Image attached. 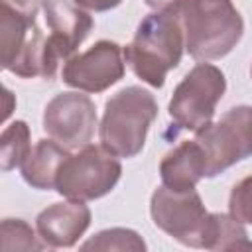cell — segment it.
<instances>
[{
	"instance_id": "obj_1",
	"label": "cell",
	"mask_w": 252,
	"mask_h": 252,
	"mask_svg": "<svg viewBox=\"0 0 252 252\" xmlns=\"http://www.w3.org/2000/svg\"><path fill=\"white\" fill-rule=\"evenodd\" d=\"M185 33L179 16L152 12L142 18L132 41L124 47V61L134 75L154 89H161L165 77L181 61Z\"/></svg>"
},
{
	"instance_id": "obj_2",
	"label": "cell",
	"mask_w": 252,
	"mask_h": 252,
	"mask_svg": "<svg viewBox=\"0 0 252 252\" xmlns=\"http://www.w3.org/2000/svg\"><path fill=\"white\" fill-rule=\"evenodd\" d=\"M179 20L185 49L197 61L222 59L244 33V20L232 0H187Z\"/></svg>"
},
{
	"instance_id": "obj_3",
	"label": "cell",
	"mask_w": 252,
	"mask_h": 252,
	"mask_svg": "<svg viewBox=\"0 0 252 252\" xmlns=\"http://www.w3.org/2000/svg\"><path fill=\"white\" fill-rule=\"evenodd\" d=\"M156 116L158 100L150 91L136 85L120 89L104 104L98 126L100 146L118 158L138 156Z\"/></svg>"
},
{
	"instance_id": "obj_4",
	"label": "cell",
	"mask_w": 252,
	"mask_h": 252,
	"mask_svg": "<svg viewBox=\"0 0 252 252\" xmlns=\"http://www.w3.org/2000/svg\"><path fill=\"white\" fill-rule=\"evenodd\" d=\"M122 175L118 156L102 146L87 144L77 154H71L59 167L55 191L73 201H94L108 195Z\"/></svg>"
},
{
	"instance_id": "obj_5",
	"label": "cell",
	"mask_w": 252,
	"mask_h": 252,
	"mask_svg": "<svg viewBox=\"0 0 252 252\" xmlns=\"http://www.w3.org/2000/svg\"><path fill=\"white\" fill-rule=\"evenodd\" d=\"M226 91L224 73L213 63H197L175 87L167 104L177 130L197 132L207 126Z\"/></svg>"
},
{
	"instance_id": "obj_6",
	"label": "cell",
	"mask_w": 252,
	"mask_h": 252,
	"mask_svg": "<svg viewBox=\"0 0 252 252\" xmlns=\"http://www.w3.org/2000/svg\"><path fill=\"white\" fill-rule=\"evenodd\" d=\"M150 215L154 224L177 242L191 248L207 246L211 213L195 189L173 191L165 185L158 187L150 199Z\"/></svg>"
},
{
	"instance_id": "obj_7",
	"label": "cell",
	"mask_w": 252,
	"mask_h": 252,
	"mask_svg": "<svg viewBox=\"0 0 252 252\" xmlns=\"http://www.w3.org/2000/svg\"><path fill=\"white\" fill-rule=\"evenodd\" d=\"M207 159L205 177H217L234 163L252 156V106L228 108L217 122L195 132Z\"/></svg>"
},
{
	"instance_id": "obj_8",
	"label": "cell",
	"mask_w": 252,
	"mask_h": 252,
	"mask_svg": "<svg viewBox=\"0 0 252 252\" xmlns=\"http://www.w3.org/2000/svg\"><path fill=\"white\" fill-rule=\"evenodd\" d=\"M45 39L35 18L0 6V63L22 77H43Z\"/></svg>"
},
{
	"instance_id": "obj_9",
	"label": "cell",
	"mask_w": 252,
	"mask_h": 252,
	"mask_svg": "<svg viewBox=\"0 0 252 252\" xmlns=\"http://www.w3.org/2000/svg\"><path fill=\"white\" fill-rule=\"evenodd\" d=\"M43 14L51 33L45 39L43 79L51 81L59 63L71 59L77 47L91 33L94 20L75 0H43Z\"/></svg>"
},
{
	"instance_id": "obj_10",
	"label": "cell",
	"mask_w": 252,
	"mask_h": 252,
	"mask_svg": "<svg viewBox=\"0 0 252 252\" xmlns=\"http://www.w3.org/2000/svg\"><path fill=\"white\" fill-rule=\"evenodd\" d=\"M96 128V108L83 91L55 94L43 108V130L67 150L85 148Z\"/></svg>"
},
{
	"instance_id": "obj_11",
	"label": "cell",
	"mask_w": 252,
	"mask_h": 252,
	"mask_svg": "<svg viewBox=\"0 0 252 252\" xmlns=\"http://www.w3.org/2000/svg\"><path fill=\"white\" fill-rule=\"evenodd\" d=\"M126 71L124 49L110 39H100L83 53L65 61L61 79L67 87L83 93H104L116 85Z\"/></svg>"
},
{
	"instance_id": "obj_12",
	"label": "cell",
	"mask_w": 252,
	"mask_h": 252,
	"mask_svg": "<svg viewBox=\"0 0 252 252\" xmlns=\"http://www.w3.org/2000/svg\"><path fill=\"white\" fill-rule=\"evenodd\" d=\"M91 224V209L85 201H61L43 209L35 219L39 238L47 248L73 246Z\"/></svg>"
},
{
	"instance_id": "obj_13",
	"label": "cell",
	"mask_w": 252,
	"mask_h": 252,
	"mask_svg": "<svg viewBox=\"0 0 252 252\" xmlns=\"http://www.w3.org/2000/svg\"><path fill=\"white\" fill-rule=\"evenodd\" d=\"M205 173H207L205 152L195 138L177 144L159 161L161 183L173 191L195 189L197 183L205 177Z\"/></svg>"
},
{
	"instance_id": "obj_14",
	"label": "cell",
	"mask_w": 252,
	"mask_h": 252,
	"mask_svg": "<svg viewBox=\"0 0 252 252\" xmlns=\"http://www.w3.org/2000/svg\"><path fill=\"white\" fill-rule=\"evenodd\" d=\"M69 156H71L69 150L57 144L53 138L37 140V144L32 148L26 161L20 165L24 181L30 187L39 189V191L55 189L59 167Z\"/></svg>"
},
{
	"instance_id": "obj_15",
	"label": "cell",
	"mask_w": 252,
	"mask_h": 252,
	"mask_svg": "<svg viewBox=\"0 0 252 252\" xmlns=\"http://www.w3.org/2000/svg\"><path fill=\"white\" fill-rule=\"evenodd\" d=\"M207 250H250L252 240L244 228V222L230 213H211V226L207 232Z\"/></svg>"
},
{
	"instance_id": "obj_16",
	"label": "cell",
	"mask_w": 252,
	"mask_h": 252,
	"mask_svg": "<svg viewBox=\"0 0 252 252\" xmlns=\"http://www.w3.org/2000/svg\"><path fill=\"white\" fill-rule=\"evenodd\" d=\"M30 152H32L30 126L24 120H14L0 134V161H2V169L10 171L14 167H20L26 161V158L30 156Z\"/></svg>"
},
{
	"instance_id": "obj_17",
	"label": "cell",
	"mask_w": 252,
	"mask_h": 252,
	"mask_svg": "<svg viewBox=\"0 0 252 252\" xmlns=\"http://www.w3.org/2000/svg\"><path fill=\"white\" fill-rule=\"evenodd\" d=\"M81 250H120V252L132 250V252H140V250H146V242L136 230L114 226V228H106V230L96 232L93 238H89L87 242L81 244Z\"/></svg>"
},
{
	"instance_id": "obj_18",
	"label": "cell",
	"mask_w": 252,
	"mask_h": 252,
	"mask_svg": "<svg viewBox=\"0 0 252 252\" xmlns=\"http://www.w3.org/2000/svg\"><path fill=\"white\" fill-rule=\"evenodd\" d=\"M0 246L2 250H43L45 242L35 236L33 228L24 219H4L0 224Z\"/></svg>"
},
{
	"instance_id": "obj_19",
	"label": "cell",
	"mask_w": 252,
	"mask_h": 252,
	"mask_svg": "<svg viewBox=\"0 0 252 252\" xmlns=\"http://www.w3.org/2000/svg\"><path fill=\"white\" fill-rule=\"evenodd\" d=\"M228 213L240 222L252 224V175L240 179L228 197Z\"/></svg>"
},
{
	"instance_id": "obj_20",
	"label": "cell",
	"mask_w": 252,
	"mask_h": 252,
	"mask_svg": "<svg viewBox=\"0 0 252 252\" xmlns=\"http://www.w3.org/2000/svg\"><path fill=\"white\" fill-rule=\"evenodd\" d=\"M0 6L12 8V10L20 12V14L35 18L39 8H43V0H0Z\"/></svg>"
},
{
	"instance_id": "obj_21",
	"label": "cell",
	"mask_w": 252,
	"mask_h": 252,
	"mask_svg": "<svg viewBox=\"0 0 252 252\" xmlns=\"http://www.w3.org/2000/svg\"><path fill=\"white\" fill-rule=\"evenodd\" d=\"M146 6H150L154 12H165V14H181V8L187 0H144Z\"/></svg>"
},
{
	"instance_id": "obj_22",
	"label": "cell",
	"mask_w": 252,
	"mask_h": 252,
	"mask_svg": "<svg viewBox=\"0 0 252 252\" xmlns=\"http://www.w3.org/2000/svg\"><path fill=\"white\" fill-rule=\"evenodd\" d=\"M75 2L89 12H108V10L116 8L122 0H75Z\"/></svg>"
},
{
	"instance_id": "obj_23",
	"label": "cell",
	"mask_w": 252,
	"mask_h": 252,
	"mask_svg": "<svg viewBox=\"0 0 252 252\" xmlns=\"http://www.w3.org/2000/svg\"><path fill=\"white\" fill-rule=\"evenodd\" d=\"M250 73H252V71H250Z\"/></svg>"
}]
</instances>
